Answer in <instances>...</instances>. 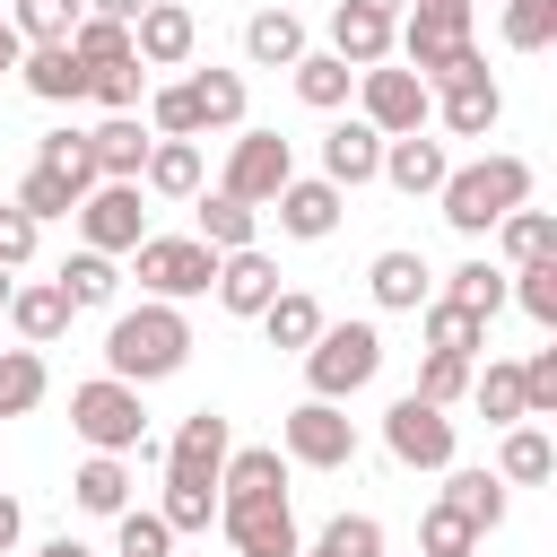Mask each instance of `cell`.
Returning a JSON list of instances; mask_svg holds the SVG:
<instances>
[{
    "instance_id": "obj_57",
    "label": "cell",
    "mask_w": 557,
    "mask_h": 557,
    "mask_svg": "<svg viewBox=\"0 0 557 557\" xmlns=\"http://www.w3.org/2000/svg\"><path fill=\"white\" fill-rule=\"evenodd\" d=\"M35 557H96V548H87V540H70V531H61V540H44V548H35Z\"/></svg>"
},
{
    "instance_id": "obj_11",
    "label": "cell",
    "mask_w": 557,
    "mask_h": 557,
    "mask_svg": "<svg viewBox=\"0 0 557 557\" xmlns=\"http://www.w3.org/2000/svg\"><path fill=\"white\" fill-rule=\"evenodd\" d=\"M218 531L235 540V557H296V505L287 496H226L218 505Z\"/></svg>"
},
{
    "instance_id": "obj_47",
    "label": "cell",
    "mask_w": 557,
    "mask_h": 557,
    "mask_svg": "<svg viewBox=\"0 0 557 557\" xmlns=\"http://www.w3.org/2000/svg\"><path fill=\"white\" fill-rule=\"evenodd\" d=\"M9 200H17V209H26V218H35V226H44V218H70V209H78V191H70V183H61V174H52V165H26V174H17V191H9Z\"/></svg>"
},
{
    "instance_id": "obj_34",
    "label": "cell",
    "mask_w": 557,
    "mask_h": 557,
    "mask_svg": "<svg viewBox=\"0 0 557 557\" xmlns=\"http://www.w3.org/2000/svg\"><path fill=\"white\" fill-rule=\"evenodd\" d=\"M418 313H426V348H444V357H479V348H487V322H479L470 305H453V296H426Z\"/></svg>"
},
{
    "instance_id": "obj_27",
    "label": "cell",
    "mask_w": 557,
    "mask_h": 557,
    "mask_svg": "<svg viewBox=\"0 0 557 557\" xmlns=\"http://www.w3.org/2000/svg\"><path fill=\"white\" fill-rule=\"evenodd\" d=\"M548 470H557V444L540 435V418H513L505 444H496V479H505V487H540Z\"/></svg>"
},
{
    "instance_id": "obj_40",
    "label": "cell",
    "mask_w": 557,
    "mask_h": 557,
    "mask_svg": "<svg viewBox=\"0 0 557 557\" xmlns=\"http://www.w3.org/2000/svg\"><path fill=\"white\" fill-rule=\"evenodd\" d=\"M470 400H479V418H487V426L531 418V409H522V366H505V357H487V374H470Z\"/></svg>"
},
{
    "instance_id": "obj_1",
    "label": "cell",
    "mask_w": 557,
    "mask_h": 557,
    "mask_svg": "<svg viewBox=\"0 0 557 557\" xmlns=\"http://www.w3.org/2000/svg\"><path fill=\"white\" fill-rule=\"evenodd\" d=\"M183 366H191V322H183V305L139 296V305L113 313V331H104V374H122V383H165V374H183Z\"/></svg>"
},
{
    "instance_id": "obj_58",
    "label": "cell",
    "mask_w": 557,
    "mask_h": 557,
    "mask_svg": "<svg viewBox=\"0 0 557 557\" xmlns=\"http://www.w3.org/2000/svg\"><path fill=\"white\" fill-rule=\"evenodd\" d=\"M17 52H26V44H17V26H9V9H0V70H17Z\"/></svg>"
},
{
    "instance_id": "obj_50",
    "label": "cell",
    "mask_w": 557,
    "mask_h": 557,
    "mask_svg": "<svg viewBox=\"0 0 557 557\" xmlns=\"http://www.w3.org/2000/svg\"><path fill=\"white\" fill-rule=\"evenodd\" d=\"M418 400H435V409H453L461 392H470V357H444V348H426V366H418V383H409Z\"/></svg>"
},
{
    "instance_id": "obj_24",
    "label": "cell",
    "mask_w": 557,
    "mask_h": 557,
    "mask_svg": "<svg viewBox=\"0 0 557 557\" xmlns=\"http://www.w3.org/2000/svg\"><path fill=\"white\" fill-rule=\"evenodd\" d=\"M366 287H374V305H383V313H418V305H426V287H435V270H426L409 244H392V252H374Z\"/></svg>"
},
{
    "instance_id": "obj_42",
    "label": "cell",
    "mask_w": 557,
    "mask_h": 557,
    "mask_svg": "<svg viewBox=\"0 0 557 557\" xmlns=\"http://www.w3.org/2000/svg\"><path fill=\"white\" fill-rule=\"evenodd\" d=\"M444 296L470 305L479 322H496V313H505V270H496V261H461V270L444 278Z\"/></svg>"
},
{
    "instance_id": "obj_23",
    "label": "cell",
    "mask_w": 557,
    "mask_h": 557,
    "mask_svg": "<svg viewBox=\"0 0 557 557\" xmlns=\"http://www.w3.org/2000/svg\"><path fill=\"white\" fill-rule=\"evenodd\" d=\"M331 52H339L348 70H374V61H392V17H383V9H357V0H339V9H331Z\"/></svg>"
},
{
    "instance_id": "obj_36",
    "label": "cell",
    "mask_w": 557,
    "mask_h": 557,
    "mask_svg": "<svg viewBox=\"0 0 557 557\" xmlns=\"http://www.w3.org/2000/svg\"><path fill=\"white\" fill-rule=\"evenodd\" d=\"M113 287H122V270H113V252H70L61 261V296H70V313H87V305H113Z\"/></svg>"
},
{
    "instance_id": "obj_46",
    "label": "cell",
    "mask_w": 557,
    "mask_h": 557,
    "mask_svg": "<svg viewBox=\"0 0 557 557\" xmlns=\"http://www.w3.org/2000/svg\"><path fill=\"white\" fill-rule=\"evenodd\" d=\"M35 165H52L70 191H87L96 183V157H87V131H44L35 139Z\"/></svg>"
},
{
    "instance_id": "obj_20",
    "label": "cell",
    "mask_w": 557,
    "mask_h": 557,
    "mask_svg": "<svg viewBox=\"0 0 557 557\" xmlns=\"http://www.w3.org/2000/svg\"><path fill=\"white\" fill-rule=\"evenodd\" d=\"M392 191H435L444 174H453V157H444V139H426V131H400V139H383V165H374Z\"/></svg>"
},
{
    "instance_id": "obj_29",
    "label": "cell",
    "mask_w": 557,
    "mask_h": 557,
    "mask_svg": "<svg viewBox=\"0 0 557 557\" xmlns=\"http://www.w3.org/2000/svg\"><path fill=\"white\" fill-rule=\"evenodd\" d=\"M70 496H78V513H104V522H113V513L131 505V461H122V453H87L78 479H70Z\"/></svg>"
},
{
    "instance_id": "obj_55",
    "label": "cell",
    "mask_w": 557,
    "mask_h": 557,
    "mask_svg": "<svg viewBox=\"0 0 557 557\" xmlns=\"http://www.w3.org/2000/svg\"><path fill=\"white\" fill-rule=\"evenodd\" d=\"M17 540H26V505H17V496H9V487H0V557H9V548H17Z\"/></svg>"
},
{
    "instance_id": "obj_5",
    "label": "cell",
    "mask_w": 557,
    "mask_h": 557,
    "mask_svg": "<svg viewBox=\"0 0 557 557\" xmlns=\"http://www.w3.org/2000/svg\"><path fill=\"white\" fill-rule=\"evenodd\" d=\"M70 426H78V444H87V453H139V435H148L139 383H122V374L78 383V392H70Z\"/></svg>"
},
{
    "instance_id": "obj_51",
    "label": "cell",
    "mask_w": 557,
    "mask_h": 557,
    "mask_svg": "<svg viewBox=\"0 0 557 557\" xmlns=\"http://www.w3.org/2000/svg\"><path fill=\"white\" fill-rule=\"evenodd\" d=\"M148 131H157V139H200V104H191V87H157V96H148Z\"/></svg>"
},
{
    "instance_id": "obj_22",
    "label": "cell",
    "mask_w": 557,
    "mask_h": 557,
    "mask_svg": "<svg viewBox=\"0 0 557 557\" xmlns=\"http://www.w3.org/2000/svg\"><path fill=\"white\" fill-rule=\"evenodd\" d=\"M9 331H17L26 348H52V339L70 331V296H61V278H26V287H9Z\"/></svg>"
},
{
    "instance_id": "obj_38",
    "label": "cell",
    "mask_w": 557,
    "mask_h": 557,
    "mask_svg": "<svg viewBox=\"0 0 557 557\" xmlns=\"http://www.w3.org/2000/svg\"><path fill=\"white\" fill-rule=\"evenodd\" d=\"M17 44H70V26L87 17V0H0Z\"/></svg>"
},
{
    "instance_id": "obj_6",
    "label": "cell",
    "mask_w": 557,
    "mask_h": 557,
    "mask_svg": "<svg viewBox=\"0 0 557 557\" xmlns=\"http://www.w3.org/2000/svg\"><path fill=\"white\" fill-rule=\"evenodd\" d=\"M131 270H139V296L191 305V296H209V278H218V252H209L200 235H139V244H131Z\"/></svg>"
},
{
    "instance_id": "obj_16",
    "label": "cell",
    "mask_w": 557,
    "mask_h": 557,
    "mask_svg": "<svg viewBox=\"0 0 557 557\" xmlns=\"http://www.w3.org/2000/svg\"><path fill=\"white\" fill-rule=\"evenodd\" d=\"M496 122H505V87L487 78V61L461 70V78H444V131L453 139H487Z\"/></svg>"
},
{
    "instance_id": "obj_37",
    "label": "cell",
    "mask_w": 557,
    "mask_h": 557,
    "mask_svg": "<svg viewBox=\"0 0 557 557\" xmlns=\"http://www.w3.org/2000/svg\"><path fill=\"white\" fill-rule=\"evenodd\" d=\"M44 392H52V374H44V348H0V418H26Z\"/></svg>"
},
{
    "instance_id": "obj_52",
    "label": "cell",
    "mask_w": 557,
    "mask_h": 557,
    "mask_svg": "<svg viewBox=\"0 0 557 557\" xmlns=\"http://www.w3.org/2000/svg\"><path fill=\"white\" fill-rule=\"evenodd\" d=\"M165 531H209V513H218V487H191V479H165Z\"/></svg>"
},
{
    "instance_id": "obj_32",
    "label": "cell",
    "mask_w": 557,
    "mask_h": 557,
    "mask_svg": "<svg viewBox=\"0 0 557 557\" xmlns=\"http://www.w3.org/2000/svg\"><path fill=\"white\" fill-rule=\"evenodd\" d=\"M287 70H296V96H305L313 113H339V104H348V87H357V70H348L339 52H296Z\"/></svg>"
},
{
    "instance_id": "obj_18",
    "label": "cell",
    "mask_w": 557,
    "mask_h": 557,
    "mask_svg": "<svg viewBox=\"0 0 557 557\" xmlns=\"http://www.w3.org/2000/svg\"><path fill=\"white\" fill-rule=\"evenodd\" d=\"M209 296H218L226 313H261V305L278 296V261H270L261 244H244V252H218V278H209Z\"/></svg>"
},
{
    "instance_id": "obj_54",
    "label": "cell",
    "mask_w": 557,
    "mask_h": 557,
    "mask_svg": "<svg viewBox=\"0 0 557 557\" xmlns=\"http://www.w3.org/2000/svg\"><path fill=\"white\" fill-rule=\"evenodd\" d=\"M35 235H44V226H35L17 200H0V270H26V261H35Z\"/></svg>"
},
{
    "instance_id": "obj_7",
    "label": "cell",
    "mask_w": 557,
    "mask_h": 557,
    "mask_svg": "<svg viewBox=\"0 0 557 557\" xmlns=\"http://www.w3.org/2000/svg\"><path fill=\"white\" fill-rule=\"evenodd\" d=\"M278 453L287 461H305V470H348L357 461V418L339 409V400H296L287 418H278Z\"/></svg>"
},
{
    "instance_id": "obj_14",
    "label": "cell",
    "mask_w": 557,
    "mask_h": 557,
    "mask_svg": "<svg viewBox=\"0 0 557 557\" xmlns=\"http://www.w3.org/2000/svg\"><path fill=\"white\" fill-rule=\"evenodd\" d=\"M191 44H200V17H191L183 0H148V9L131 17V52H139L148 70H183Z\"/></svg>"
},
{
    "instance_id": "obj_39",
    "label": "cell",
    "mask_w": 557,
    "mask_h": 557,
    "mask_svg": "<svg viewBox=\"0 0 557 557\" xmlns=\"http://www.w3.org/2000/svg\"><path fill=\"white\" fill-rule=\"evenodd\" d=\"M487 235L505 244V261H540V252H557V218H548V209H531V200H522V209H505Z\"/></svg>"
},
{
    "instance_id": "obj_26",
    "label": "cell",
    "mask_w": 557,
    "mask_h": 557,
    "mask_svg": "<svg viewBox=\"0 0 557 557\" xmlns=\"http://www.w3.org/2000/svg\"><path fill=\"white\" fill-rule=\"evenodd\" d=\"M296 52H305V17L296 9H252L244 17V61L252 70H287Z\"/></svg>"
},
{
    "instance_id": "obj_19",
    "label": "cell",
    "mask_w": 557,
    "mask_h": 557,
    "mask_svg": "<svg viewBox=\"0 0 557 557\" xmlns=\"http://www.w3.org/2000/svg\"><path fill=\"white\" fill-rule=\"evenodd\" d=\"M148 139H157V131H139V113H104V122L87 131L96 183H139V165H148Z\"/></svg>"
},
{
    "instance_id": "obj_15",
    "label": "cell",
    "mask_w": 557,
    "mask_h": 557,
    "mask_svg": "<svg viewBox=\"0 0 557 557\" xmlns=\"http://www.w3.org/2000/svg\"><path fill=\"white\" fill-rule=\"evenodd\" d=\"M270 209H278V235L322 244V235L339 226V183H322V174H287V183L270 191Z\"/></svg>"
},
{
    "instance_id": "obj_35",
    "label": "cell",
    "mask_w": 557,
    "mask_h": 557,
    "mask_svg": "<svg viewBox=\"0 0 557 557\" xmlns=\"http://www.w3.org/2000/svg\"><path fill=\"white\" fill-rule=\"evenodd\" d=\"M183 87L200 104V131H244V70H200Z\"/></svg>"
},
{
    "instance_id": "obj_31",
    "label": "cell",
    "mask_w": 557,
    "mask_h": 557,
    "mask_svg": "<svg viewBox=\"0 0 557 557\" xmlns=\"http://www.w3.org/2000/svg\"><path fill=\"white\" fill-rule=\"evenodd\" d=\"M444 505L470 513V531L487 540V531L505 522V479H496V470H444Z\"/></svg>"
},
{
    "instance_id": "obj_49",
    "label": "cell",
    "mask_w": 557,
    "mask_h": 557,
    "mask_svg": "<svg viewBox=\"0 0 557 557\" xmlns=\"http://www.w3.org/2000/svg\"><path fill=\"white\" fill-rule=\"evenodd\" d=\"M70 52H78L87 70H104V61H131V26H113V17H78V26H70Z\"/></svg>"
},
{
    "instance_id": "obj_53",
    "label": "cell",
    "mask_w": 557,
    "mask_h": 557,
    "mask_svg": "<svg viewBox=\"0 0 557 557\" xmlns=\"http://www.w3.org/2000/svg\"><path fill=\"white\" fill-rule=\"evenodd\" d=\"M522 409L531 418H557V348H531L522 357Z\"/></svg>"
},
{
    "instance_id": "obj_41",
    "label": "cell",
    "mask_w": 557,
    "mask_h": 557,
    "mask_svg": "<svg viewBox=\"0 0 557 557\" xmlns=\"http://www.w3.org/2000/svg\"><path fill=\"white\" fill-rule=\"evenodd\" d=\"M87 96H96L104 113H139V96H148V61L131 52V61H104V70H87Z\"/></svg>"
},
{
    "instance_id": "obj_60",
    "label": "cell",
    "mask_w": 557,
    "mask_h": 557,
    "mask_svg": "<svg viewBox=\"0 0 557 557\" xmlns=\"http://www.w3.org/2000/svg\"><path fill=\"white\" fill-rule=\"evenodd\" d=\"M9 287H17V278H9V270H0V313H9Z\"/></svg>"
},
{
    "instance_id": "obj_21",
    "label": "cell",
    "mask_w": 557,
    "mask_h": 557,
    "mask_svg": "<svg viewBox=\"0 0 557 557\" xmlns=\"http://www.w3.org/2000/svg\"><path fill=\"white\" fill-rule=\"evenodd\" d=\"M17 78H26V96H44V104H78V96H87V61H78L70 44H26V52H17Z\"/></svg>"
},
{
    "instance_id": "obj_17",
    "label": "cell",
    "mask_w": 557,
    "mask_h": 557,
    "mask_svg": "<svg viewBox=\"0 0 557 557\" xmlns=\"http://www.w3.org/2000/svg\"><path fill=\"white\" fill-rule=\"evenodd\" d=\"M374 165H383V131L357 113V122H331L322 131V183H339V191H357V183H374Z\"/></svg>"
},
{
    "instance_id": "obj_28",
    "label": "cell",
    "mask_w": 557,
    "mask_h": 557,
    "mask_svg": "<svg viewBox=\"0 0 557 557\" xmlns=\"http://www.w3.org/2000/svg\"><path fill=\"white\" fill-rule=\"evenodd\" d=\"M139 183H148L157 200H191V191H200V139H148Z\"/></svg>"
},
{
    "instance_id": "obj_56",
    "label": "cell",
    "mask_w": 557,
    "mask_h": 557,
    "mask_svg": "<svg viewBox=\"0 0 557 557\" xmlns=\"http://www.w3.org/2000/svg\"><path fill=\"white\" fill-rule=\"evenodd\" d=\"M139 9H148V0H87V17H113V26H131Z\"/></svg>"
},
{
    "instance_id": "obj_30",
    "label": "cell",
    "mask_w": 557,
    "mask_h": 557,
    "mask_svg": "<svg viewBox=\"0 0 557 557\" xmlns=\"http://www.w3.org/2000/svg\"><path fill=\"white\" fill-rule=\"evenodd\" d=\"M252 322L270 331V348H296V357H305V348H313V331H322V305H313L305 287H278V296H270Z\"/></svg>"
},
{
    "instance_id": "obj_9",
    "label": "cell",
    "mask_w": 557,
    "mask_h": 557,
    "mask_svg": "<svg viewBox=\"0 0 557 557\" xmlns=\"http://www.w3.org/2000/svg\"><path fill=\"white\" fill-rule=\"evenodd\" d=\"M383 444H392L400 470H453V418L435 400H418V392H400L383 409Z\"/></svg>"
},
{
    "instance_id": "obj_8",
    "label": "cell",
    "mask_w": 557,
    "mask_h": 557,
    "mask_svg": "<svg viewBox=\"0 0 557 557\" xmlns=\"http://www.w3.org/2000/svg\"><path fill=\"white\" fill-rule=\"evenodd\" d=\"M357 104H366V122L383 131V139H400V131H426V113H435V87L400 61H374V70H357Z\"/></svg>"
},
{
    "instance_id": "obj_13",
    "label": "cell",
    "mask_w": 557,
    "mask_h": 557,
    "mask_svg": "<svg viewBox=\"0 0 557 557\" xmlns=\"http://www.w3.org/2000/svg\"><path fill=\"white\" fill-rule=\"evenodd\" d=\"M226 453H235V426H226L218 409H191V418L174 426V444H165V479H191V487H218V470H226Z\"/></svg>"
},
{
    "instance_id": "obj_48",
    "label": "cell",
    "mask_w": 557,
    "mask_h": 557,
    "mask_svg": "<svg viewBox=\"0 0 557 557\" xmlns=\"http://www.w3.org/2000/svg\"><path fill=\"white\" fill-rule=\"evenodd\" d=\"M165 548H174L165 513H148V505H122L113 513V557H165Z\"/></svg>"
},
{
    "instance_id": "obj_10",
    "label": "cell",
    "mask_w": 557,
    "mask_h": 557,
    "mask_svg": "<svg viewBox=\"0 0 557 557\" xmlns=\"http://www.w3.org/2000/svg\"><path fill=\"white\" fill-rule=\"evenodd\" d=\"M70 218H78V244H87V252H131V244L148 235V209H139V183H87Z\"/></svg>"
},
{
    "instance_id": "obj_2",
    "label": "cell",
    "mask_w": 557,
    "mask_h": 557,
    "mask_svg": "<svg viewBox=\"0 0 557 557\" xmlns=\"http://www.w3.org/2000/svg\"><path fill=\"white\" fill-rule=\"evenodd\" d=\"M409 17H392V52L426 78V87H444V78H461V70H479L487 52L470 44V0H400Z\"/></svg>"
},
{
    "instance_id": "obj_33",
    "label": "cell",
    "mask_w": 557,
    "mask_h": 557,
    "mask_svg": "<svg viewBox=\"0 0 557 557\" xmlns=\"http://www.w3.org/2000/svg\"><path fill=\"white\" fill-rule=\"evenodd\" d=\"M191 200H200V226L191 235L209 252H244L252 244V200H235V191H191Z\"/></svg>"
},
{
    "instance_id": "obj_45",
    "label": "cell",
    "mask_w": 557,
    "mask_h": 557,
    "mask_svg": "<svg viewBox=\"0 0 557 557\" xmlns=\"http://www.w3.org/2000/svg\"><path fill=\"white\" fill-rule=\"evenodd\" d=\"M296 557H383V522H374V513H339V522H322V540L296 548Z\"/></svg>"
},
{
    "instance_id": "obj_44",
    "label": "cell",
    "mask_w": 557,
    "mask_h": 557,
    "mask_svg": "<svg viewBox=\"0 0 557 557\" xmlns=\"http://www.w3.org/2000/svg\"><path fill=\"white\" fill-rule=\"evenodd\" d=\"M496 35H505L513 52H548V44H557V0H505Z\"/></svg>"
},
{
    "instance_id": "obj_43",
    "label": "cell",
    "mask_w": 557,
    "mask_h": 557,
    "mask_svg": "<svg viewBox=\"0 0 557 557\" xmlns=\"http://www.w3.org/2000/svg\"><path fill=\"white\" fill-rule=\"evenodd\" d=\"M418 557H479L470 513H453V505L435 496V505H426V522H418Z\"/></svg>"
},
{
    "instance_id": "obj_4",
    "label": "cell",
    "mask_w": 557,
    "mask_h": 557,
    "mask_svg": "<svg viewBox=\"0 0 557 557\" xmlns=\"http://www.w3.org/2000/svg\"><path fill=\"white\" fill-rule=\"evenodd\" d=\"M374 374H383V331H374V322H322V331H313V348H305L313 400H348V392H366Z\"/></svg>"
},
{
    "instance_id": "obj_25",
    "label": "cell",
    "mask_w": 557,
    "mask_h": 557,
    "mask_svg": "<svg viewBox=\"0 0 557 557\" xmlns=\"http://www.w3.org/2000/svg\"><path fill=\"white\" fill-rule=\"evenodd\" d=\"M226 496H287V453L278 444H235L218 470V505Z\"/></svg>"
},
{
    "instance_id": "obj_3",
    "label": "cell",
    "mask_w": 557,
    "mask_h": 557,
    "mask_svg": "<svg viewBox=\"0 0 557 557\" xmlns=\"http://www.w3.org/2000/svg\"><path fill=\"white\" fill-rule=\"evenodd\" d=\"M435 200H444V226H453V235H487L505 209L531 200V165L496 148V157H479V165H453V174L435 183Z\"/></svg>"
},
{
    "instance_id": "obj_59",
    "label": "cell",
    "mask_w": 557,
    "mask_h": 557,
    "mask_svg": "<svg viewBox=\"0 0 557 557\" xmlns=\"http://www.w3.org/2000/svg\"><path fill=\"white\" fill-rule=\"evenodd\" d=\"M357 9H383V17H400V0H357Z\"/></svg>"
},
{
    "instance_id": "obj_12",
    "label": "cell",
    "mask_w": 557,
    "mask_h": 557,
    "mask_svg": "<svg viewBox=\"0 0 557 557\" xmlns=\"http://www.w3.org/2000/svg\"><path fill=\"white\" fill-rule=\"evenodd\" d=\"M296 174V148L278 139V131H235V148H226V174H218V191H235V200H252V209H270V191Z\"/></svg>"
}]
</instances>
